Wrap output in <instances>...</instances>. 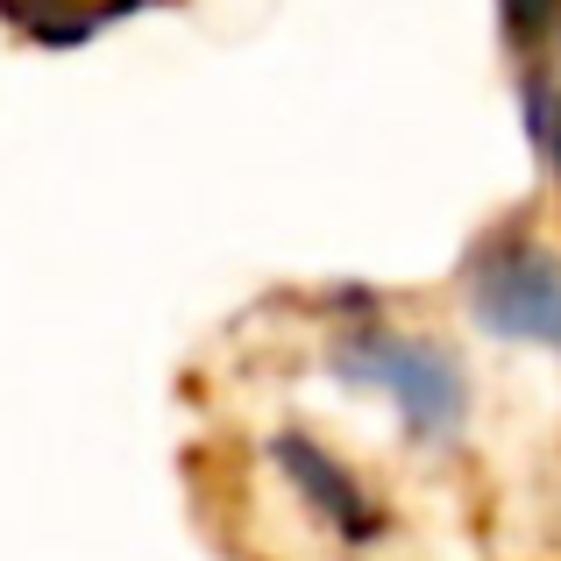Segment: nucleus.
<instances>
[{"mask_svg": "<svg viewBox=\"0 0 561 561\" xmlns=\"http://www.w3.org/2000/svg\"><path fill=\"white\" fill-rule=\"evenodd\" d=\"M342 370L363 383H383L420 434H448L462 420V377H455V363L434 342H377L370 334V342L342 348Z\"/></svg>", "mask_w": 561, "mask_h": 561, "instance_id": "obj_1", "label": "nucleus"}, {"mask_svg": "<svg viewBox=\"0 0 561 561\" xmlns=\"http://www.w3.org/2000/svg\"><path fill=\"white\" fill-rule=\"evenodd\" d=\"M277 462H285V477L299 483L306 497H313L320 512H328V526H342V534H356V540H370L377 534V512H370V497L356 491V477L348 469H334V455H320L313 440H277Z\"/></svg>", "mask_w": 561, "mask_h": 561, "instance_id": "obj_3", "label": "nucleus"}, {"mask_svg": "<svg viewBox=\"0 0 561 561\" xmlns=\"http://www.w3.org/2000/svg\"><path fill=\"white\" fill-rule=\"evenodd\" d=\"M65 8H79V28H93V22H107V14H122V0H8V14L28 22L43 43H71V14Z\"/></svg>", "mask_w": 561, "mask_h": 561, "instance_id": "obj_4", "label": "nucleus"}, {"mask_svg": "<svg viewBox=\"0 0 561 561\" xmlns=\"http://www.w3.org/2000/svg\"><path fill=\"white\" fill-rule=\"evenodd\" d=\"M534 136H540V150H548L554 171H561V100L548 93V85H534Z\"/></svg>", "mask_w": 561, "mask_h": 561, "instance_id": "obj_5", "label": "nucleus"}, {"mask_svg": "<svg viewBox=\"0 0 561 561\" xmlns=\"http://www.w3.org/2000/svg\"><path fill=\"white\" fill-rule=\"evenodd\" d=\"M477 313L497 334H526V342L561 348V263L526 242H505L477 263Z\"/></svg>", "mask_w": 561, "mask_h": 561, "instance_id": "obj_2", "label": "nucleus"}]
</instances>
